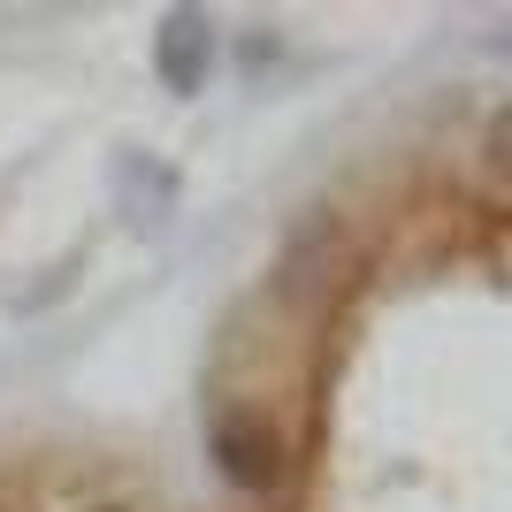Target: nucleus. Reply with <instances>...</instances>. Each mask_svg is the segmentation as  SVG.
<instances>
[{"label":"nucleus","mask_w":512,"mask_h":512,"mask_svg":"<svg viewBox=\"0 0 512 512\" xmlns=\"http://www.w3.org/2000/svg\"><path fill=\"white\" fill-rule=\"evenodd\" d=\"M207 459H214V474H222L230 490H245V497H268L283 474H291V451H283L276 421L260 406H245V398H230V406L207 413Z\"/></svg>","instance_id":"nucleus-1"},{"label":"nucleus","mask_w":512,"mask_h":512,"mask_svg":"<svg viewBox=\"0 0 512 512\" xmlns=\"http://www.w3.org/2000/svg\"><path fill=\"white\" fill-rule=\"evenodd\" d=\"M153 77L169 92H207L214 77V16L207 8H169V16L153 23Z\"/></svg>","instance_id":"nucleus-2"},{"label":"nucleus","mask_w":512,"mask_h":512,"mask_svg":"<svg viewBox=\"0 0 512 512\" xmlns=\"http://www.w3.org/2000/svg\"><path fill=\"white\" fill-rule=\"evenodd\" d=\"M115 199H123V214H138V222H161V214L176 207V169L161 153L130 146L123 161H115Z\"/></svg>","instance_id":"nucleus-3"},{"label":"nucleus","mask_w":512,"mask_h":512,"mask_svg":"<svg viewBox=\"0 0 512 512\" xmlns=\"http://www.w3.org/2000/svg\"><path fill=\"white\" fill-rule=\"evenodd\" d=\"M482 176L512 192V100L490 107V123H482Z\"/></svg>","instance_id":"nucleus-4"},{"label":"nucleus","mask_w":512,"mask_h":512,"mask_svg":"<svg viewBox=\"0 0 512 512\" xmlns=\"http://www.w3.org/2000/svg\"><path fill=\"white\" fill-rule=\"evenodd\" d=\"M85 512H123V505H85Z\"/></svg>","instance_id":"nucleus-5"},{"label":"nucleus","mask_w":512,"mask_h":512,"mask_svg":"<svg viewBox=\"0 0 512 512\" xmlns=\"http://www.w3.org/2000/svg\"><path fill=\"white\" fill-rule=\"evenodd\" d=\"M505 54H512V31H505Z\"/></svg>","instance_id":"nucleus-6"}]
</instances>
